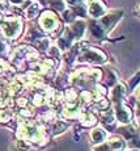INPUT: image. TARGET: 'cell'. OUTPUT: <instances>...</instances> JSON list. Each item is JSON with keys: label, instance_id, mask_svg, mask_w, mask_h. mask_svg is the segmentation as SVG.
Instances as JSON below:
<instances>
[{"label": "cell", "instance_id": "9c48e42d", "mask_svg": "<svg viewBox=\"0 0 140 151\" xmlns=\"http://www.w3.org/2000/svg\"><path fill=\"white\" fill-rule=\"evenodd\" d=\"M4 50H5V46H4V43H1V42H0V54H3V53H4Z\"/></svg>", "mask_w": 140, "mask_h": 151}, {"label": "cell", "instance_id": "277c9868", "mask_svg": "<svg viewBox=\"0 0 140 151\" xmlns=\"http://www.w3.org/2000/svg\"><path fill=\"white\" fill-rule=\"evenodd\" d=\"M90 13L93 14V16H102L105 12V8L104 5L101 4L100 1H93L92 4H90Z\"/></svg>", "mask_w": 140, "mask_h": 151}, {"label": "cell", "instance_id": "ba28073f", "mask_svg": "<svg viewBox=\"0 0 140 151\" xmlns=\"http://www.w3.org/2000/svg\"><path fill=\"white\" fill-rule=\"evenodd\" d=\"M38 9H39L38 4H36V3H34V4L28 9V12H29L28 13V17H33L34 14H37V11H38Z\"/></svg>", "mask_w": 140, "mask_h": 151}, {"label": "cell", "instance_id": "4fadbf2b", "mask_svg": "<svg viewBox=\"0 0 140 151\" xmlns=\"http://www.w3.org/2000/svg\"><path fill=\"white\" fill-rule=\"evenodd\" d=\"M1 20H3V17H1V14H0V22H1Z\"/></svg>", "mask_w": 140, "mask_h": 151}, {"label": "cell", "instance_id": "5b68a950", "mask_svg": "<svg viewBox=\"0 0 140 151\" xmlns=\"http://www.w3.org/2000/svg\"><path fill=\"white\" fill-rule=\"evenodd\" d=\"M92 138L94 142H102L105 138V133L101 129H96L92 132Z\"/></svg>", "mask_w": 140, "mask_h": 151}, {"label": "cell", "instance_id": "8fae6325", "mask_svg": "<svg viewBox=\"0 0 140 151\" xmlns=\"http://www.w3.org/2000/svg\"><path fill=\"white\" fill-rule=\"evenodd\" d=\"M81 0H68V3H71V4H76V3H80Z\"/></svg>", "mask_w": 140, "mask_h": 151}, {"label": "cell", "instance_id": "8992f818", "mask_svg": "<svg viewBox=\"0 0 140 151\" xmlns=\"http://www.w3.org/2000/svg\"><path fill=\"white\" fill-rule=\"evenodd\" d=\"M90 30H92V33L94 34L96 37H98V38H102V32H101V28L98 27V24H96L94 21H92V24H90Z\"/></svg>", "mask_w": 140, "mask_h": 151}, {"label": "cell", "instance_id": "30bf717a", "mask_svg": "<svg viewBox=\"0 0 140 151\" xmlns=\"http://www.w3.org/2000/svg\"><path fill=\"white\" fill-rule=\"evenodd\" d=\"M45 42H47V40H43V41H42V42H41V43H45ZM39 47H41V49H43V50H45V49H46V47H47V46H45V45H41V46H39Z\"/></svg>", "mask_w": 140, "mask_h": 151}, {"label": "cell", "instance_id": "3957f363", "mask_svg": "<svg viewBox=\"0 0 140 151\" xmlns=\"http://www.w3.org/2000/svg\"><path fill=\"white\" fill-rule=\"evenodd\" d=\"M81 59L83 60H89V62H104L105 59H106V57H105L104 54L101 53V51H97V50H92V53H85L81 57Z\"/></svg>", "mask_w": 140, "mask_h": 151}, {"label": "cell", "instance_id": "52a82bcc", "mask_svg": "<svg viewBox=\"0 0 140 151\" xmlns=\"http://www.w3.org/2000/svg\"><path fill=\"white\" fill-rule=\"evenodd\" d=\"M107 146H110L114 150H118V149H122V147H123V142H122L121 139H113V141H110V143L107 145Z\"/></svg>", "mask_w": 140, "mask_h": 151}, {"label": "cell", "instance_id": "6da1fadb", "mask_svg": "<svg viewBox=\"0 0 140 151\" xmlns=\"http://www.w3.org/2000/svg\"><path fill=\"white\" fill-rule=\"evenodd\" d=\"M20 29H21V25L19 21H7L3 25V32L7 37H14L20 32Z\"/></svg>", "mask_w": 140, "mask_h": 151}, {"label": "cell", "instance_id": "7a4b0ae2", "mask_svg": "<svg viewBox=\"0 0 140 151\" xmlns=\"http://www.w3.org/2000/svg\"><path fill=\"white\" fill-rule=\"evenodd\" d=\"M41 22H42L43 28H45L46 30H54V29L58 27V21L55 20V17L52 16V14H50V13L43 14Z\"/></svg>", "mask_w": 140, "mask_h": 151}, {"label": "cell", "instance_id": "7c38bea8", "mask_svg": "<svg viewBox=\"0 0 140 151\" xmlns=\"http://www.w3.org/2000/svg\"><path fill=\"white\" fill-rule=\"evenodd\" d=\"M11 1H13V3H21L22 0H11Z\"/></svg>", "mask_w": 140, "mask_h": 151}]
</instances>
